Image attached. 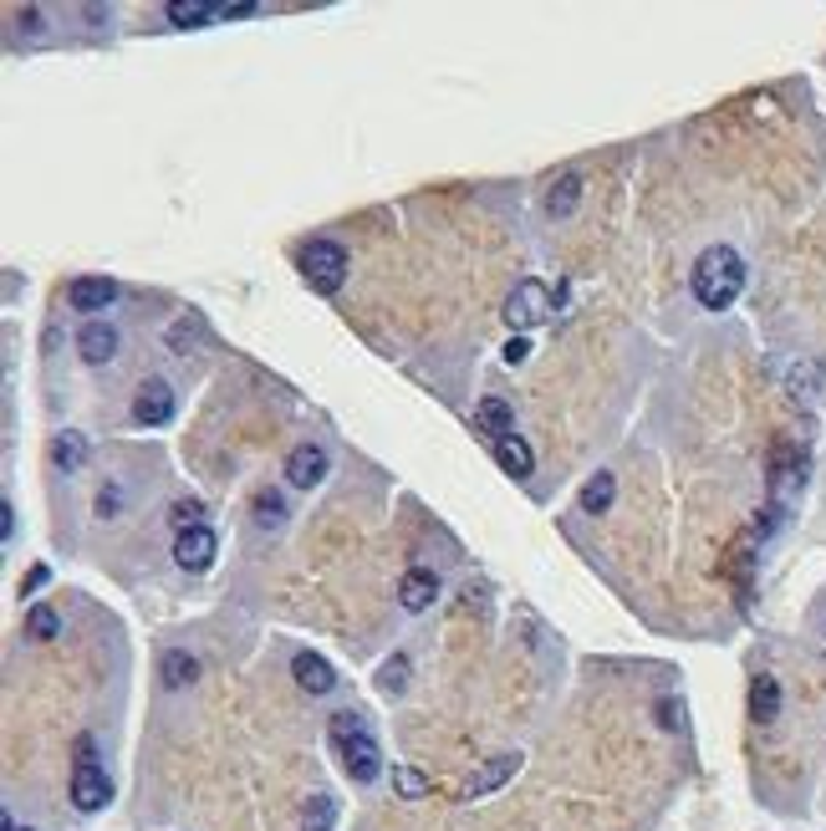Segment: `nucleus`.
Returning a JSON list of instances; mask_svg holds the SVG:
<instances>
[{"label":"nucleus","mask_w":826,"mask_h":831,"mask_svg":"<svg viewBox=\"0 0 826 831\" xmlns=\"http://www.w3.org/2000/svg\"><path fill=\"white\" fill-rule=\"evenodd\" d=\"M694 297H699V306H709V312H720V306H729V301L745 291V261L740 250L729 245H709L699 261H694Z\"/></svg>","instance_id":"1"},{"label":"nucleus","mask_w":826,"mask_h":831,"mask_svg":"<svg viewBox=\"0 0 826 831\" xmlns=\"http://www.w3.org/2000/svg\"><path fill=\"white\" fill-rule=\"evenodd\" d=\"M302 276H306L312 291H321V297L342 291V281H347V250H342L338 240H312V245L302 250Z\"/></svg>","instance_id":"2"},{"label":"nucleus","mask_w":826,"mask_h":831,"mask_svg":"<svg viewBox=\"0 0 826 831\" xmlns=\"http://www.w3.org/2000/svg\"><path fill=\"white\" fill-rule=\"evenodd\" d=\"M551 316V291L541 281H521L516 291H510L506 301V322L516 327V332H525V327H541Z\"/></svg>","instance_id":"3"},{"label":"nucleus","mask_w":826,"mask_h":831,"mask_svg":"<svg viewBox=\"0 0 826 831\" xmlns=\"http://www.w3.org/2000/svg\"><path fill=\"white\" fill-rule=\"evenodd\" d=\"M342 765H347V776H353L357 785H368L383 776V755H378V740L372 734H347L342 740Z\"/></svg>","instance_id":"4"},{"label":"nucleus","mask_w":826,"mask_h":831,"mask_svg":"<svg viewBox=\"0 0 826 831\" xmlns=\"http://www.w3.org/2000/svg\"><path fill=\"white\" fill-rule=\"evenodd\" d=\"M134 418L143 424V429H158V424H169L174 418V388L164 378H149L143 388H138L134 399Z\"/></svg>","instance_id":"5"},{"label":"nucleus","mask_w":826,"mask_h":831,"mask_svg":"<svg viewBox=\"0 0 826 831\" xmlns=\"http://www.w3.org/2000/svg\"><path fill=\"white\" fill-rule=\"evenodd\" d=\"M215 551H219V541L209 526H189V531L174 536V562L185 566V571H204V566L215 562Z\"/></svg>","instance_id":"6"},{"label":"nucleus","mask_w":826,"mask_h":831,"mask_svg":"<svg viewBox=\"0 0 826 831\" xmlns=\"http://www.w3.org/2000/svg\"><path fill=\"white\" fill-rule=\"evenodd\" d=\"M67 301H72V312L98 316L102 306L118 301V281H107V276H77V281L67 286Z\"/></svg>","instance_id":"7"},{"label":"nucleus","mask_w":826,"mask_h":831,"mask_svg":"<svg viewBox=\"0 0 826 831\" xmlns=\"http://www.w3.org/2000/svg\"><path fill=\"white\" fill-rule=\"evenodd\" d=\"M107 796H113V781L102 776L98 765H77V770H72V806H77V811H102Z\"/></svg>","instance_id":"8"},{"label":"nucleus","mask_w":826,"mask_h":831,"mask_svg":"<svg viewBox=\"0 0 826 831\" xmlns=\"http://www.w3.org/2000/svg\"><path fill=\"white\" fill-rule=\"evenodd\" d=\"M327 450L321 444H296V450L287 454V480L296 484V490H312V484H321L327 480Z\"/></svg>","instance_id":"9"},{"label":"nucleus","mask_w":826,"mask_h":831,"mask_svg":"<svg viewBox=\"0 0 826 831\" xmlns=\"http://www.w3.org/2000/svg\"><path fill=\"white\" fill-rule=\"evenodd\" d=\"M516 770H521V755H490V760L474 770L470 781H465V791H459V796H465V801L490 796V791H500V785H506Z\"/></svg>","instance_id":"10"},{"label":"nucleus","mask_w":826,"mask_h":831,"mask_svg":"<svg viewBox=\"0 0 826 831\" xmlns=\"http://www.w3.org/2000/svg\"><path fill=\"white\" fill-rule=\"evenodd\" d=\"M77 352H82V363L102 367L118 357V327H107V322H87L82 332H77Z\"/></svg>","instance_id":"11"},{"label":"nucleus","mask_w":826,"mask_h":831,"mask_svg":"<svg viewBox=\"0 0 826 831\" xmlns=\"http://www.w3.org/2000/svg\"><path fill=\"white\" fill-rule=\"evenodd\" d=\"M434 597H439V577H434V571H423V566L404 571V582H398V602H404L408 613H423V607H434Z\"/></svg>","instance_id":"12"},{"label":"nucleus","mask_w":826,"mask_h":831,"mask_svg":"<svg viewBox=\"0 0 826 831\" xmlns=\"http://www.w3.org/2000/svg\"><path fill=\"white\" fill-rule=\"evenodd\" d=\"M291 673H296V683H302L306 694H327V689L338 683L332 664H327V658H317V653H296V658H291Z\"/></svg>","instance_id":"13"},{"label":"nucleus","mask_w":826,"mask_h":831,"mask_svg":"<svg viewBox=\"0 0 826 831\" xmlns=\"http://www.w3.org/2000/svg\"><path fill=\"white\" fill-rule=\"evenodd\" d=\"M495 459H500V469H506V475H516V480H525V475L536 469V454H531V444H525L521 433L495 439Z\"/></svg>","instance_id":"14"},{"label":"nucleus","mask_w":826,"mask_h":831,"mask_svg":"<svg viewBox=\"0 0 826 831\" xmlns=\"http://www.w3.org/2000/svg\"><path fill=\"white\" fill-rule=\"evenodd\" d=\"M474 429L490 433V444L495 439H506L510 429H516V414H510L506 399H480V408H474Z\"/></svg>","instance_id":"15"},{"label":"nucleus","mask_w":826,"mask_h":831,"mask_svg":"<svg viewBox=\"0 0 826 831\" xmlns=\"http://www.w3.org/2000/svg\"><path fill=\"white\" fill-rule=\"evenodd\" d=\"M776 715H780V683L771 679V673H760V679L750 683V719H755V725H771Z\"/></svg>","instance_id":"16"},{"label":"nucleus","mask_w":826,"mask_h":831,"mask_svg":"<svg viewBox=\"0 0 826 831\" xmlns=\"http://www.w3.org/2000/svg\"><path fill=\"white\" fill-rule=\"evenodd\" d=\"M287 495H281V490H260V495L251 500V516H255V526H260V531H281V526H287Z\"/></svg>","instance_id":"17"},{"label":"nucleus","mask_w":826,"mask_h":831,"mask_svg":"<svg viewBox=\"0 0 826 831\" xmlns=\"http://www.w3.org/2000/svg\"><path fill=\"white\" fill-rule=\"evenodd\" d=\"M51 465H56V469H67V475H72V469H82L87 465V439H82V433H77V429H67V433H56V439H51Z\"/></svg>","instance_id":"18"},{"label":"nucleus","mask_w":826,"mask_h":831,"mask_svg":"<svg viewBox=\"0 0 826 831\" xmlns=\"http://www.w3.org/2000/svg\"><path fill=\"white\" fill-rule=\"evenodd\" d=\"M612 495H618V480H612V469H597L587 484H582V511L587 516H602L612 505Z\"/></svg>","instance_id":"19"},{"label":"nucleus","mask_w":826,"mask_h":831,"mask_svg":"<svg viewBox=\"0 0 826 831\" xmlns=\"http://www.w3.org/2000/svg\"><path fill=\"white\" fill-rule=\"evenodd\" d=\"M158 673H164V689H185V683H194L200 664H194L185 649H169L164 653V664H158Z\"/></svg>","instance_id":"20"},{"label":"nucleus","mask_w":826,"mask_h":831,"mask_svg":"<svg viewBox=\"0 0 826 831\" xmlns=\"http://www.w3.org/2000/svg\"><path fill=\"white\" fill-rule=\"evenodd\" d=\"M576 200H582V174H561V179H557V189L546 194V210L567 219V215H572V210H576Z\"/></svg>","instance_id":"21"},{"label":"nucleus","mask_w":826,"mask_h":831,"mask_svg":"<svg viewBox=\"0 0 826 831\" xmlns=\"http://www.w3.org/2000/svg\"><path fill=\"white\" fill-rule=\"evenodd\" d=\"M332 821H338V801L327 796V791H317V796L306 801L302 831H332Z\"/></svg>","instance_id":"22"},{"label":"nucleus","mask_w":826,"mask_h":831,"mask_svg":"<svg viewBox=\"0 0 826 831\" xmlns=\"http://www.w3.org/2000/svg\"><path fill=\"white\" fill-rule=\"evenodd\" d=\"M209 16H219V5H204V0H174L169 5L174 26H204Z\"/></svg>","instance_id":"23"},{"label":"nucleus","mask_w":826,"mask_h":831,"mask_svg":"<svg viewBox=\"0 0 826 831\" xmlns=\"http://www.w3.org/2000/svg\"><path fill=\"white\" fill-rule=\"evenodd\" d=\"M26 632H31L36 643H47V638H56V632H62V617L51 613L47 602H36L31 613H26Z\"/></svg>","instance_id":"24"},{"label":"nucleus","mask_w":826,"mask_h":831,"mask_svg":"<svg viewBox=\"0 0 826 831\" xmlns=\"http://www.w3.org/2000/svg\"><path fill=\"white\" fill-rule=\"evenodd\" d=\"M393 785H398V796H404V801L429 796V776H423V770H414V765H398V770H393Z\"/></svg>","instance_id":"25"},{"label":"nucleus","mask_w":826,"mask_h":831,"mask_svg":"<svg viewBox=\"0 0 826 831\" xmlns=\"http://www.w3.org/2000/svg\"><path fill=\"white\" fill-rule=\"evenodd\" d=\"M169 520L179 526V531H189V526H204V505H200V500H179V505L169 511Z\"/></svg>","instance_id":"26"},{"label":"nucleus","mask_w":826,"mask_h":831,"mask_svg":"<svg viewBox=\"0 0 826 831\" xmlns=\"http://www.w3.org/2000/svg\"><path fill=\"white\" fill-rule=\"evenodd\" d=\"M347 734H363V719L353 715V709H342V715H332V740H347Z\"/></svg>","instance_id":"27"},{"label":"nucleus","mask_w":826,"mask_h":831,"mask_svg":"<svg viewBox=\"0 0 826 831\" xmlns=\"http://www.w3.org/2000/svg\"><path fill=\"white\" fill-rule=\"evenodd\" d=\"M404 679H408V658H389V664H383V679H378V683L393 694V689H404Z\"/></svg>","instance_id":"28"},{"label":"nucleus","mask_w":826,"mask_h":831,"mask_svg":"<svg viewBox=\"0 0 826 831\" xmlns=\"http://www.w3.org/2000/svg\"><path fill=\"white\" fill-rule=\"evenodd\" d=\"M194 337H200V327H194V322H174V327H169V348L174 352H189V342H194Z\"/></svg>","instance_id":"29"},{"label":"nucleus","mask_w":826,"mask_h":831,"mask_svg":"<svg viewBox=\"0 0 826 831\" xmlns=\"http://www.w3.org/2000/svg\"><path fill=\"white\" fill-rule=\"evenodd\" d=\"M118 505H123V490L118 484H102V495H98V516L107 520V516H118Z\"/></svg>","instance_id":"30"},{"label":"nucleus","mask_w":826,"mask_h":831,"mask_svg":"<svg viewBox=\"0 0 826 831\" xmlns=\"http://www.w3.org/2000/svg\"><path fill=\"white\" fill-rule=\"evenodd\" d=\"M658 725H663V730H678V725H684V709H678L674 698H663V704H658Z\"/></svg>","instance_id":"31"},{"label":"nucleus","mask_w":826,"mask_h":831,"mask_svg":"<svg viewBox=\"0 0 826 831\" xmlns=\"http://www.w3.org/2000/svg\"><path fill=\"white\" fill-rule=\"evenodd\" d=\"M525 357H531V342H525V337L516 332V337H510V342H506V363L516 367V363H525Z\"/></svg>","instance_id":"32"},{"label":"nucleus","mask_w":826,"mask_h":831,"mask_svg":"<svg viewBox=\"0 0 826 831\" xmlns=\"http://www.w3.org/2000/svg\"><path fill=\"white\" fill-rule=\"evenodd\" d=\"M21 26H26L31 36H41V11H36V5H26V11H21Z\"/></svg>","instance_id":"33"},{"label":"nucleus","mask_w":826,"mask_h":831,"mask_svg":"<svg viewBox=\"0 0 826 831\" xmlns=\"http://www.w3.org/2000/svg\"><path fill=\"white\" fill-rule=\"evenodd\" d=\"M5 831H31V827H11V821H5Z\"/></svg>","instance_id":"34"}]
</instances>
